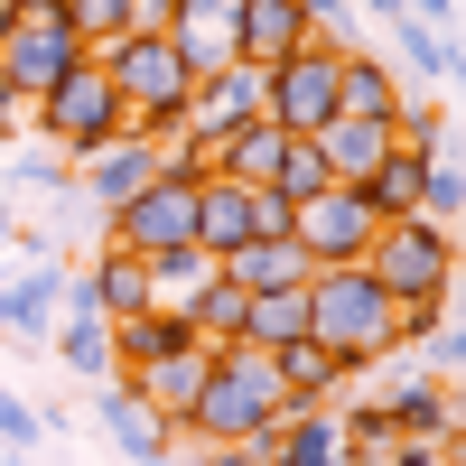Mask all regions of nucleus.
Wrapping results in <instances>:
<instances>
[{
    "mask_svg": "<svg viewBox=\"0 0 466 466\" xmlns=\"http://www.w3.org/2000/svg\"><path fill=\"white\" fill-rule=\"evenodd\" d=\"M168 345H187V318H177V308H140V318L112 327V373H131V364H149V355H168Z\"/></svg>",
    "mask_w": 466,
    "mask_h": 466,
    "instance_id": "a878e982",
    "label": "nucleus"
},
{
    "mask_svg": "<svg viewBox=\"0 0 466 466\" xmlns=\"http://www.w3.org/2000/svg\"><path fill=\"white\" fill-rule=\"evenodd\" d=\"M336 430H345V466H401V457L420 448L401 420L364 392V382H345V392H336Z\"/></svg>",
    "mask_w": 466,
    "mask_h": 466,
    "instance_id": "dca6fc26",
    "label": "nucleus"
},
{
    "mask_svg": "<svg viewBox=\"0 0 466 466\" xmlns=\"http://www.w3.org/2000/svg\"><path fill=\"white\" fill-rule=\"evenodd\" d=\"M85 280H94V308H103V327H122V318H140V308H149V261L112 252V243H103V261L85 270Z\"/></svg>",
    "mask_w": 466,
    "mask_h": 466,
    "instance_id": "5701e85b",
    "label": "nucleus"
},
{
    "mask_svg": "<svg viewBox=\"0 0 466 466\" xmlns=\"http://www.w3.org/2000/svg\"><path fill=\"white\" fill-rule=\"evenodd\" d=\"M206 364H215V345H168V355H149V364H131V392L168 420V430H187V410H197V392H206Z\"/></svg>",
    "mask_w": 466,
    "mask_h": 466,
    "instance_id": "4468645a",
    "label": "nucleus"
},
{
    "mask_svg": "<svg viewBox=\"0 0 466 466\" xmlns=\"http://www.w3.org/2000/svg\"><path fill=\"white\" fill-rule=\"evenodd\" d=\"M401 466H457V439H420V448H410Z\"/></svg>",
    "mask_w": 466,
    "mask_h": 466,
    "instance_id": "e433bc0d",
    "label": "nucleus"
},
{
    "mask_svg": "<svg viewBox=\"0 0 466 466\" xmlns=\"http://www.w3.org/2000/svg\"><path fill=\"white\" fill-rule=\"evenodd\" d=\"M420 187H430V159H420V149H392V159L364 177V206L382 224H401V215H420Z\"/></svg>",
    "mask_w": 466,
    "mask_h": 466,
    "instance_id": "393cba45",
    "label": "nucleus"
},
{
    "mask_svg": "<svg viewBox=\"0 0 466 466\" xmlns=\"http://www.w3.org/2000/svg\"><path fill=\"white\" fill-rule=\"evenodd\" d=\"M0 448H37V410L10 392V382H0Z\"/></svg>",
    "mask_w": 466,
    "mask_h": 466,
    "instance_id": "473e14b6",
    "label": "nucleus"
},
{
    "mask_svg": "<svg viewBox=\"0 0 466 466\" xmlns=\"http://www.w3.org/2000/svg\"><path fill=\"white\" fill-rule=\"evenodd\" d=\"M0 466H37V457H28V448H10V457H0Z\"/></svg>",
    "mask_w": 466,
    "mask_h": 466,
    "instance_id": "ea45409f",
    "label": "nucleus"
},
{
    "mask_svg": "<svg viewBox=\"0 0 466 466\" xmlns=\"http://www.w3.org/2000/svg\"><path fill=\"white\" fill-rule=\"evenodd\" d=\"M94 420H103V439L122 448L131 466H168V457H177V430L131 392V373H103V382H94Z\"/></svg>",
    "mask_w": 466,
    "mask_h": 466,
    "instance_id": "ddd939ff",
    "label": "nucleus"
},
{
    "mask_svg": "<svg viewBox=\"0 0 466 466\" xmlns=\"http://www.w3.org/2000/svg\"><path fill=\"white\" fill-rule=\"evenodd\" d=\"M0 233H10V215H0Z\"/></svg>",
    "mask_w": 466,
    "mask_h": 466,
    "instance_id": "a19ab883",
    "label": "nucleus"
},
{
    "mask_svg": "<svg viewBox=\"0 0 466 466\" xmlns=\"http://www.w3.org/2000/svg\"><path fill=\"white\" fill-rule=\"evenodd\" d=\"M373 233H382V215L364 206V187H318V197H299V206H289V243L318 261V270L364 261V252H373Z\"/></svg>",
    "mask_w": 466,
    "mask_h": 466,
    "instance_id": "6e6552de",
    "label": "nucleus"
},
{
    "mask_svg": "<svg viewBox=\"0 0 466 466\" xmlns=\"http://www.w3.org/2000/svg\"><path fill=\"white\" fill-rule=\"evenodd\" d=\"M85 66V37H75V10L66 0H19V19H10V47H0V75L37 103L56 85V75Z\"/></svg>",
    "mask_w": 466,
    "mask_h": 466,
    "instance_id": "0eeeda50",
    "label": "nucleus"
},
{
    "mask_svg": "<svg viewBox=\"0 0 466 466\" xmlns=\"http://www.w3.org/2000/svg\"><path fill=\"white\" fill-rule=\"evenodd\" d=\"M47 345L66 355V373H112V327H47Z\"/></svg>",
    "mask_w": 466,
    "mask_h": 466,
    "instance_id": "7c9ffc66",
    "label": "nucleus"
},
{
    "mask_svg": "<svg viewBox=\"0 0 466 466\" xmlns=\"http://www.w3.org/2000/svg\"><path fill=\"white\" fill-rule=\"evenodd\" d=\"M215 270H224L233 289H299V280H308V270H318V261H308V252L289 243V233H261V243H243V252H224Z\"/></svg>",
    "mask_w": 466,
    "mask_h": 466,
    "instance_id": "aec40b11",
    "label": "nucleus"
},
{
    "mask_svg": "<svg viewBox=\"0 0 466 466\" xmlns=\"http://www.w3.org/2000/svg\"><path fill=\"white\" fill-rule=\"evenodd\" d=\"M280 410H289V392H280V373H270V355H261V345H215L206 392H197V410H187V430H177V439H197V448L261 439Z\"/></svg>",
    "mask_w": 466,
    "mask_h": 466,
    "instance_id": "f03ea898",
    "label": "nucleus"
},
{
    "mask_svg": "<svg viewBox=\"0 0 466 466\" xmlns=\"http://www.w3.org/2000/svg\"><path fill=\"white\" fill-rule=\"evenodd\" d=\"M112 131H131V103H122V85H112L103 56H85L75 75H56V85L37 94V140H56L66 159L94 149V140H112Z\"/></svg>",
    "mask_w": 466,
    "mask_h": 466,
    "instance_id": "39448f33",
    "label": "nucleus"
},
{
    "mask_svg": "<svg viewBox=\"0 0 466 466\" xmlns=\"http://www.w3.org/2000/svg\"><path fill=\"white\" fill-rule=\"evenodd\" d=\"M308 336H318L336 364H382V355H401L392 299H382V280H373L364 261L308 270Z\"/></svg>",
    "mask_w": 466,
    "mask_h": 466,
    "instance_id": "f257e3e1",
    "label": "nucleus"
},
{
    "mask_svg": "<svg viewBox=\"0 0 466 466\" xmlns=\"http://www.w3.org/2000/svg\"><path fill=\"white\" fill-rule=\"evenodd\" d=\"M270 112V66H252V56H233V66H215V75H197V94H187V140H224V131H243V122H261Z\"/></svg>",
    "mask_w": 466,
    "mask_h": 466,
    "instance_id": "9b49d317",
    "label": "nucleus"
},
{
    "mask_svg": "<svg viewBox=\"0 0 466 466\" xmlns=\"http://www.w3.org/2000/svg\"><path fill=\"white\" fill-rule=\"evenodd\" d=\"M392 28H401V56H392V66L410 75V94H420V85L448 94V85H457V37L430 28V19H392Z\"/></svg>",
    "mask_w": 466,
    "mask_h": 466,
    "instance_id": "4be33fe9",
    "label": "nucleus"
},
{
    "mask_svg": "<svg viewBox=\"0 0 466 466\" xmlns=\"http://www.w3.org/2000/svg\"><path fill=\"white\" fill-rule=\"evenodd\" d=\"M103 243L131 252V261L197 252V177H149L140 197H122V206L103 215Z\"/></svg>",
    "mask_w": 466,
    "mask_h": 466,
    "instance_id": "423d86ee",
    "label": "nucleus"
},
{
    "mask_svg": "<svg viewBox=\"0 0 466 466\" xmlns=\"http://www.w3.org/2000/svg\"><path fill=\"white\" fill-rule=\"evenodd\" d=\"M187 336H197V345H243V289H233L224 270L187 299Z\"/></svg>",
    "mask_w": 466,
    "mask_h": 466,
    "instance_id": "bb28decb",
    "label": "nucleus"
},
{
    "mask_svg": "<svg viewBox=\"0 0 466 466\" xmlns=\"http://www.w3.org/2000/svg\"><path fill=\"white\" fill-rule=\"evenodd\" d=\"M197 466H206V457H197Z\"/></svg>",
    "mask_w": 466,
    "mask_h": 466,
    "instance_id": "79ce46f5",
    "label": "nucleus"
},
{
    "mask_svg": "<svg viewBox=\"0 0 466 466\" xmlns=\"http://www.w3.org/2000/svg\"><path fill=\"white\" fill-rule=\"evenodd\" d=\"M66 10H75V37H85V56H103L112 37L149 28V0H66Z\"/></svg>",
    "mask_w": 466,
    "mask_h": 466,
    "instance_id": "c85d7f7f",
    "label": "nucleus"
},
{
    "mask_svg": "<svg viewBox=\"0 0 466 466\" xmlns=\"http://www.w3.org/2000/svg\"><path fill=\"white\" fill-rule=\"evenodd\" d=\"M420 224H466V177H457V159H430V187H420Z\"/></svg>",
    "mask_w": 466,
    "mask_h": 466,
    "instance_id": "2f4dec72",
    "label": "nucleus"
},
{
    "mask_svg": "<svg viewBox=\"0 0 466 466\" xmlns=\"http://www.w3.org/2000/svg\"><path fill=\"white\" fill-rule=\"evenodd\" d=\"M149 177H159V149H149L140 131H112V140H94V149H75V159H66V187H75L94 215H112L122 197H140Z\"/></svg>",
    "mask_w": 466,
    "mask_h": 466,
    "instance_id": "f8f14e48",
    "label": "nucleus"
},
{
    "mask_svg": "<svg viewBox=\"0 0 466 466\" xmlns=\"http://www.w3.org/2000/svg\"><path fill=\"white\" fill-rule=\"evenodd\" d=\"M270 187H280L289 206H299V197H318V187H336L327 159H318V140H299V131H289V149H280V168H270Z\"/></svg>",
    "mask_w": 466,
    "mask_h": 466,
    "instance_id": "c756f323",
    "label": "nucleus"
},
{
    "mask_svg": "<svg viewBox=\"0 0 466 466\" xmlns=\"http://www.w3.org/2000/svg\"><path fill=\"white\" fill-rule=\"evenodd\" d=\"M56 289H66V280H56L47 261L19 270V280L0 289V336H47V327H56Z\"/></svg>",
    "mask_w": 466,
    "mask_h": 466,
    "instance_id": "b1692460",
    "label": "nucleus"
},
{
    "mask_svg": "<svg viewBox=\"0 0 466 466\" xmlns=\"http://www.w3.org/2000/svg\"><path fill=\"white\" fill-rule=\"evenodd\" d=\"M308 336V280L299 289H243V345H261V355H280V345Z\"/></svg>",
    "mask_w": 466,
    "mask_h": 466,
    "instance_id": "412c9836",
    "label": "nucleus"
},
{
    "mask_svg": "<svg viewBox=\"0 0 466 466\" xmlns=\"http://www.w3.org/2000/svg\"><path fill=\"white\" fill-rule=\"evenodd\" d=\"M355 382L401 420L410 439H457V382H439V373H420L410 355H382V364H355Z\"/></svg>",
    "mask_w": 466,
    "mask_h": 466,
    "instance_id": "1a4fd4ad",
    "label": "nucleus"
},
{
    "mask_svg": "<svg viewBox=\"0 0 466 466\" xmlns=\"http://www.w3.org/2000/svg\"><path fill=\"white\" fill-rule=\"evenodd\" d=\"M336 37H308V47L299 56H280V66H270V122H280V131H327L336 122Z\"/></svg>",
    "mask_w": 466,
    "mask_h": 466,
    "instance_id": "9d476101",
    "label": "nucleus"
},
{
    "mask_svg": "<svg viewBox=\"0 0 466 466\" xmlns=\"http://www.w3.org/2000/svg\"><path fill=\"white\" fill-rule=\"evenodd\" d=\"M308 10L299 0H243V10H233V56H252V66H280V56H299L308 47Z\"/></svg>",
    "mask_w": 466,
    "mask_h": 466,
    "instance_id": "a211bd4d",
    "label": "nucleus"
},
{
    "mask_svg": "<svg viewBox=\"0 0 466 466\" xmlns=\"http://www.w3.org/2000/svg\"><path fill=\"white\" fill-rule=\"evenodd\" d=\"M345 10H382V19H401V0H345Z\"/></svg>",
    "mask_w": 466,
    "mask_h": 466,
    "instance_id": "4c0bfd02",
    "label": "nucleus"
},
{
    "mask_svg": "<svg viewBox=\"0 0 466 466\" xmlns=\"http://www.w3.org/2000/svg\"><path fill=\"white\" fill-rule=\"evenodd\" d=\"M168 10H177V0H149V28H168Z\"/></svg>",
    "mask_w": 466,
    "mask_h": 466,
    "instance_id": "58836bf2",
    "label": "nucleus"
},
{
    "mask_svg": "<svg viewBox=\"0 0 466 466\" xmlns=\"http://www.w3.org/2000/svg\"><path fill=\"white\" fill-rule=\"evenodd\" d=\"M401 103H410V75H401L392 56H373V47H345V56H336V112L401 122Z\"/></svg>",
    "mask_w": 466,
    "mask_h": 466,
    "instance_id": "f3484780",
    "label": "nucleus"
},
{
    "mask_svg": "<svg viewBox=\"0 0 466 466\" xmlns=\"http://www.w3.org/2000/svg\"><path fill=\"white\" fill-rule=\"evenodd\" d=\"M0 177H10V187H28V197H56V187H66V149L56 140H0Z\"/></svg>",
    "mask_w": 466,
    "mask_h": 466,
    "instance_id": "cd10ccee",
    "label": "nucleus"
},
{
    "mask_svg": "<svg viewBox=\"0 0 466 466\" xmlns=\"http://www.w3.org/2000/svg\"><path fill=\"white\" fill-rule=\"evenodd\" d=\"M206 466H270V430L261 439H224V448H197Z\"/></svg>",
    "mask_w": 466,
    "mask_h": 466,
    "instance_id": "c9c22d12",
    "label": "nucleus"
},
{
    "mask_svg": "<svg viewBox=\"0 0 466 466\" xmlns=\"http://www.w3.org/2000/svg\"><path fill=\"white\" fill-rule=\"evenodd\" d=\"M270 373H280V392H289V410H336V392L355 382V364H336L318 336H299V345H280L270 355Z\"/></svg>",
    "mask_w": 466,
    "mask_h": 466,
    "instance_id": "6ab92c4d",
    "label": "nucleus"
},
{
    "mask_svg": "<svg viewBox=\"0 0 466 466\" xmlns=\"http://www.w3.org/2000/svg\"><path fill=\"white\" fill-rule=\"evenodd\" d=\"M364 270L382 280V299H457V233L448 224H420V215H401V224H382L373 233V252H364Z\"/></svg>",
    "mask_w": 466,
    "mask_h": 466,
    "instance_id": "20e7f679",
    "label": "nucleus"
},
{
    "mask_svg": "<svg viewBox=\"0 0 466 466\" xmlns=\"http://www.w3.org/2000/svg\"><path fill=\"white\" fill-rule=\"evenodd\" d=\"M308 140H318V159H327V177H336V187H364V177L401 149V122H364V112H336V122H327V131H308Z\"/></svg>",
    "mask_w": 466,
    "mask_h": 466,
    "instance_id": "2eb2a0df",
    "label": "nucleus"
},
{
    "mask_svg": "<svg viewBox=\"0 0 466 466\" xmlns=\"http://www.w3.org/2000/svg\"><path fill=\"white\" fill-rule=\"evenodd\" d=\"M233 10H243V0H177L168 28H233Z\"/></svg>",
    "mask_w": 466,
    "mask_h": 466,
    "instance_id": "f704fd0d",
    "label": "nucleus"
},
{
    "mask_svg": "<svg viewBox=\"0 0 466 466\" xmlns=\"http://www.w3.org/2000/svg\"><path fill=\"white\" fill-rule=\"evenodd\" d=\"M103 66H112V85H122L131 131H140V140H177V131H187V94H197V66L168 47V28H131V37H112V47H103Z\"/></svg>",
    "mask_w": 466,
    "mask_h": 466,
    "instance_id": "7ed1b4c3",
    "label": "nucleus"
},
{
    "mask_svg": "<svg viewBox=\"0 0 466 466\" xmlns=\"http://www.w3.org/2000/svg\"><path fill=\"white\" fill-rule=\"evenodd\" d=\"M299 10H308V28H318V37L355 47V10H345V0H299Z\"/></svg>",
    "mask_w": 466,
    "mask_h": 466,
    "instance_id": "72a5a7b5",
    "label": "nucleus"
}]
</instances>
